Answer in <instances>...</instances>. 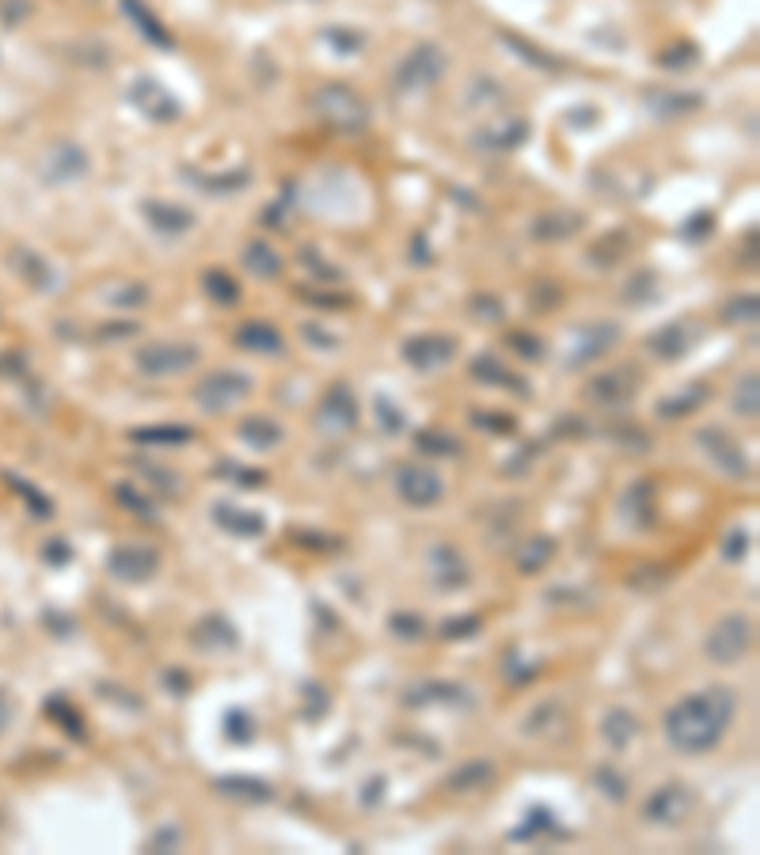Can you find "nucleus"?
I'll use <instances>...</instances> for the list:
<instances>
[{"instance_id": "39448f33", "label": "nucleus", "mask_w": 760, "mask_h": 855, "mask_svg": "<svg viewBox=\"0 0 760 855\" xmlns=\"http://www.w3.org/2000/svg\"><path fill=\"white\" fill-rule=\"evenodd\" d=\"M749 646H753V624L745 616H726L711 627L703 650L715 665H738L749 654Z\"/></svg>"}, {"instance_id": "423d86ee", "label": "nucleus", "mask_w": 760, "mask_h": 855, "mask_svg": "<svg viewBox=\"0 0 760 855\" xmlns=\"http://www.w3.org/2000/svg\"><path fill=\"white\" fill-rule=\"evenodd\" d=\"M160 570V551L149 548V544H118V548L107 555V574L126 582V586H141L156 578Z\"/></svg>"}, {"instance_id": "5701e85b", "label": "nucleus", "mask_w": 760, "mask_h": 855, "mask_svg": "<svg viewBox=\"0 0 760 855\" xmlns=\"http://www.w3.org/2000/svg\"><path fill=\"white\" fill-rule=\"evenodd\" d=\"M494 779V764L491 760H468V764H460L453 776L445 779V787L453 791V795H468V791H483L487 783Z\"/></svg>"}, {"instance_id": "4d7b16f0", "label": "nucleus", "mask_w": 760, "mask_h": 855, "mask_svg": "<svg viewBox=\"0 0 760 855\" xmlns=\"http://www.w3.org/2000/svg\"><path fill=\"white\" fill-rule=\"evenodd\" d=\"M164 688H171L175 696H183V692H187V673H183V669H171V673H164Z\"/></svg>"}, {"instance_id": "2eb2a0df", "label": "nucleus", "mask_w": 760, "mask_h": 855, "mask_svg": "<svg viewBox=\"0 0 760 855\" xmlns=\"http://www.w3.org/2000/svg\"><path fill=\"white\" fill-rule=\"evenodd\" d=\"M430 578H434V586L441 589V593H453V589L468 586L472 570H468L464 555H460L453 544H437V548L430 551Z\"/></svg>"}, {"instance_id": "a18cd8bd", "label": "nucleus", "mask_w": 760, "mask_h": 855, "mask_svg": "<svg viewBox=\"0 0 760 855\" xmlns=\"http://www.w3.org/2000/svg\"><path fill=\"white\" fill-rule=\"evenodd\" d=\"M734 407H738V415L757 418V373H749V377L738 380V399H734Z\"/></svg>"}, {"instance_id": "0eeeda50", "label": "nucleus", "mask_w": 760, "mask_h": 855, "mask_svg": "<svg viewBox=\"0 0 760 855\" xmlns=\"http://www.w3.org/2000/svg\"><path fill=\"white\" fill-rule=\"evenodd\" d=\"M316 426L323 434H350L358 426V396L350 384L335 380L327 392H323L320 407H316Z\"/></svg>"}, {"instance_id": "49530a36", "label": "nucleus", "mask_w": 760, "mask_h": 855, "mask_svg": "<svg viewBox=\"0 0 760 855\" xmlns=\"http://www.w3.org/2000/svg\"><path fill=\"white\" fill-rule=\"evenodd\" d=\"M472 422L483 426L487 434H513L517 430V422L510 415H498V411H472Z\"/></svg>"}, {"instance_id": "58836bf2", "label": "nucleus", "mask_w": 760, "mask_h": 855, "mask_svg": "<svg viewBox=\"0 0 760 855\" xmlns=\"http://www.w3.org/2000/svg\"><path fill=\"white\" fill-rule=\"evenodd\" d=\"M536 833H559V825H555V814H551L548 806H536V810H529V817H525V825L517 829V840H529V836Z\"/></svg>"}, {"instance_id": "f03ea898", "label": "nucleus", "mask_w": 760, "mask_h": 855, "mask_svg": "<svg viewBox=\"0 0 760 855\" xmlns=\"http://www.w3.org/2000/svg\"><path fill=\"white\" fill-rule=\"evenodd\" d=\"M202 361V350L194 342H179V339H160V342H145L137 346L133 354V369L149 380H164V377H179Z\"/></svg>"}, {"instance_id": "6e6552de", "label": "nucleus", "mask_w": 760, "mask_h": 855, "mask_svg": "<svg viewBox=\"0 0 760 855\" xmlns=\"http://www.w3.org/2000/svg\"><path fill=\"white\" fill-rule=\"evenodd\" d=\"M396 494L411 510H430V506H437L445 498V483L426 464H403L396 472Z\"/></svg>"}, {"instance_id": "dca6fc26", "label": "nucleus", "mask_w": 760, "mask_h": 855, "mask_svg": "<svg viewBox=\"0 0 760 855\" xmlns=\"http://www.w3.org/2000/svg\"><path fill=\"white\" fill-rule=\"evenodd\" d=\"M236 346L247 350V354H259V358H270V354H282L285 350V335L274 327V323H263V320H247L236 327Z\"/></svg>"}, {"instance_id": "f257e3e1", "label": "nucleus", "mask_w": 760, "mask_h": 855, "mask_svg": "<svg viewBox=\"0 0 760 855\" xmlns=\"http://www.w3.org/2000/svg\"><path fill=\"white\" fill-rule=\"evenodd\" d=\"M734 715H738V696L719 684V688H703V692H692L681 703H673L665 711L662 726L677 753L696 757V753H711L726 738Z\"/></svg>"}, {"instance_id": "f3484780", "label": "nucleus", "mask_w": 760, "mask_h": 855, "mask_svg": "<svg viewBox=\"0 0 760 855\" xmlns=\"http://www.w3.org/2000/svg\"><path fill=\"white\" fill-rule=\"evenodd\" d=\"M213 521L217 529H225L228 536H240V540H259L266 532V517L259 510H240L232 502H217L213 506Z\"/></svg>"}, {"instance_id": "7ed1b4c3", "label": "nucleus", "mask_w": 760, "mask_h": 855, "mask_svg": "<svg viewBox=\"0 0 760 855\" xmlns=\"http://www.w3.org/2000/svg\"><path fill=\"white\" fill-rule=\"evenodd\" d=\"M251 388H255V380L240 373V369H217V373H209V377L198 380V388H194V403L209 411V415H221L228 407H236L240 399L251 396Z\"/></svg>"}, {"instance_id": "de8ad7c7", "label": "nucleus", "mask_w": 760, "mask_h": 855, "mask_svg": "<svg viewBox=\"0 0 760 855\" xmlns=\"http://www.w3.org/2000/svg\"><path fill=\"white\" fill-rule=\"evenodd\" d=\"M225 730H228V738L244 745V741H251V734H255V722H251V715H247V711H240V707H236V711H228V715H225Z\"/></svg>"}, {"instance_id": "bf43d9fd", "label": "nucleus", "mask_w": 760, "mask_h": 855, "mask_svg": "<svg viewBox=\"0 0 760 855\" xmlns=\"http://www.w3.org/2000/svg\"><path fill=\"white\" fill-rule=\"evenodd\" d=\"M8 719H12V703H8V696L0 692V730L8 726Z\"/></svg>"}, {"instance_id": "f704fd0d", "label": "nucleus", "mask_w": 760, "mask_h": 855, "mask_svg": "<svg viewBox=\"0 0 760 855\" xmlns=\"http://www.w3.org/2000/svg\"><path fill=\"white\" fill-rule=\"evenodd\" d=\"M133 441H137V445H187V441H194V430L183 426V422L145 426V430H133Z\"/></svg>"}, {"instance_id": "5fc2aeb1", "label": "nucleus", "mask_w": 760, "mask_h": 855, "mask_svg": "<svg viewBox=\"0 0 760 855\" xmlns=\"http://www.w3.org/2000/svg\"><path fill=\"white\" fill-rule=\"evenodd\" d=\"M179 844V829H156L149 840V852H160V848H175Z\"/></svg>"}, {"instance_id": "a878e982", "label": "nucleus", "mask_w": 760, "mask_h": 855, "mask_svg": "<svg viewBox=\"0 0 760 855\" xmlns=\"http://www.w3.org/2000/svg\"><path fill=\"white\" fill-rule=\"evenodd\" d=\"M635 734H639V722H635V715L631 711H624V707H612L605 715V722H601V738L608 741V749H627L631 741H635Z\"/></svg>"}, {"instance_id": "6e6d98bb", "label": "nucleus", "mask_w": 760, "mask_h": 855, "mask_svg": "<svg viewBox=\"0 0 760 855\" xmlns=\"http://www.w3.org/2000/svg\"><path fill=\"white\" fill-rule=\"evenodd\" d=\"M16 491L23 494V498H27V502H31V506H35V513H38V517H50V502H46V498H38V494L31 491V487H27V483H16Z\"/></svg>"}, {"instance_id": "09e8293b", "label": "nucleus", "mask_w": 760, "mask_h": 855, "mask_svg": "<svg viewBox=\"0 0 760 855\" xmlns=\"http://www.w3.org/2000/svg\"><path fill=\"white\" fill-rule=\"evenodd\" d=\"M745 551H749V532H745V529H734L730 536H726V544H722V559L738 563Z\"/></svg>"}, {"instance_id": "a19ab883", "label": "nucleus", "mask_w": 760, "mask_h": 855, "mask_svg": "<svg viewBox=\"0 0 760 855\" xmlns=\"http://www.w3.org/2000/svg\"><path fill=\"white\" fill-rule=\"evenodd\" d=\"M593 787H601L612 802H624L627 798V779L620 776L612 764H605V768H597V772H593Z\"/></svg>"}, {"instance_id": "c85d7f7f", "label": "nucleus", "mask_w": 760, "mask_h": 855, "mask_svg": "<svg viewBox=\"0 0 760 855\" xmlns=\"http://www.w3.org/2000/svg\"><path fill=\"white\" fill-rule=\"evenodd\" d=\"M240 437H244V445H251V449L266 453V449L282 445L285 430L278 426V422H274V418H244V422H240Z\"/></svg>"}, {"instance_id": "1a4fd4ad", "label": "nucleus", "mask_w": 760, "mask_h": 855, "mask_svg": "<svg viewBox=\"0 0 760 855\" xmlns=\"http://www.w3.org/2000/svg\"><path fill=\"white\" fill-rule=\"evenodd\" d=\"M456 350H460L456 335L426 331V335H415V339L403 342V361L418 373H434V369H445L456 358Z\"/></svg>"}, {"instance_id": "603ef678", "label": "nucleus", "mask_w": 760, "mask_h": 855, "mask_svg": "<svg viewBox=\"0 0 760 855\" xmlns=\"http://www.w3.org/2000/svg\"><path fill=\"white\" fill-rule=\"evenodd\" d=\"M145 297H149V293H145V285H130V289H122L114 301H118V308H133V304L141 308V304H145Z\"/></svg>"}, {"instance_id": "2f4dec72", "label": "nucleus", "mask_w": 760, "mask_h": 855, "mask_svg": "<svg viewBox=\"0 0 760 855\" xmlns=\"http://www.w3.org/2000/svg\"><path fill=\"white\" fill-rule=\"evenodd\" d=\"M555 559V540L551 536H536V540H525L517 548V570L521 574H540Z\"/></svg>"}, {"instance_id": "864d4df0", "label": "nucleus", "mask_w": 760, "mask_h": 855, "mask_svg": "<svg viewBox=\"0 0 760 855\" xmlns=\"http://www.w3.org/2000/svg\"><path fill=\"white\" fill-rule=\"evenodd\" d=\"M69 555H73V551H69L65 540H54V544H46V551H42V559H46V563H54V567L69 563Z\"/></svg>"}, {"instance_id": "aec40b11", "label": "nucleus", "mask_w": 760, "mask_h": 855, "mask_svg": "<svg viewBox=\"0 0 760 855\" xmlns=\"http://www.w3.org/2000/svg\"><path fill=\"white\" fill-rule=\"evenodd\" d=\"M620 510H624V517L635 529H650L654 517H658V513H654V483H650V479H639L635 487H627Z\"/></svg>"}, {"instance_id": "4be33fe9", "label": "nucleus", "mask_w": 760, "mask_h": 855, "mask_svg": "<svg viewBox=\"0 0 760 855\" xmlns=\"http://www.w3.org/2000/svg\"><path fill=\"white\" fill-rule=\"evenodd\" d=\"M525 137H529L525 122H521V118H510V122H502V126H487V130L475 133V145L487 152H510V149H517Z\"/></svg>"}, {"instance_id": "e433bc0d", "label": "nucleus", "mask_w": 760, "mask_h": 855, "mask_svg": "<svg viewBox=\"0 0 760 855\" xmlns=\"http://www.w3.org/2000/svg\"><path fill=\"white\" fill-rule=\"evenodd\" d=\"M650 350L665 361L681 358L684 350H688V331H684V323H669V327H662V331L650 339Z\"/></svg>"}, {"instance_id": "3c124183", "label": "nucleus", "mask_w": 760, "mask_h": 855, "mask_svg": "<svg viewBox=\"0 0 760 855\" xmlns=\"http://www.w3.org/2000/svg\"><path fill=\"white\" fill-rule=\"evenodd\" d=\"M510 346H517V350H521L525 358H544V342L536 339V335H532V339H521V331H513V335H510Z\"/></svg>"}, {"instance_id": "c9c22d12", "label": "nucleus", "mask_w": 760, "mask_h": 855, "mask_svg": "<svg viewBox=\"0 0 760 855\" xmlns=\"http://www.w3.org/2000/svg\"><path fill=\"white\" fill-rule=\"evenodd\" d=\"M415 449L422 456H460V437L445 434L437 426H426L415 434Z\"/></svg>"}, {"instance_id": "f8f14e48", "label": "nucleus", "mask_w": 760, "mask_h": 855, "mask_svg": "<svg viewBox=\"0 0 760 855\" xmlns=\"http://www.w3.org/2000/svg\"><path fill=\"white\" fill-rule=\"evenodd\" d=\"M639 384H643V373L631 369V365L627 369H608V373H597L586 384V399L597 403V407H624L639 392Z\"/></svg>"}, {"instance_id": "79ce46f5", "label": "nucleus", "mask_w": 760, "mask_h": 855, "mask_svg": "<svg viewBox=\"0 0 760 855\" xmlns=\"http://www.w3.org/2000/svg\"><path fill=\"white\" fill-rule=\"evenodd\" d=\"M388 627H392V635H396V639H407V643H415V639H422V635H426L422 616H411V612H392Z\"/></svg>"}, {"instance_id": "cd10ccee", "label": "nucleus", "mask_w": 760, "mask_h": 855, "mask_svg": "<svg viewBox=\"0 0 760 855\" xmlns=\"http://www.w3.org/2000/svg\"><path fill=\"white\" fill-rule=\"evenodd\" d=\"M202 293L213 304H221V308H236L240 304V282L228 270H217V266H209L206 274H202Z\"/></svg>"}, {"instance_id": "4468645a", "label": "nucleus", "mask_w": 760, "mask_h": 855, "mask_svg": "<svg viewBox=\"0 0 760 855\" xmlns=\"http://www.w3.org/2000/svg\"><path fill=\"white\" fill-rule=\"evenodd\" d=\"M620 339V323H593V327H582L578 335H574V346H570V358H567V369H582L589 361L605 358L608 350L616 346Z\"/></svg>"}, {"instance_id": "c03bdc74", "label": "nucleus", "mask_w": 760, "mask_h": 855, "mask_svg": "<svg viewBox=\"0 0 760 855\" xmlns=\"http://www.w3.org/2000/svg\"><path fill=\"white\" fill-rule=\"evenodd\" d=\"M377 422L384 426V434H403V426H407V415L399 411L396 403L388 396L377 399Z\"/></svg>"}, {"instance_id": "c756f323", "label": "nucleus", "mask_w": 760, "mask_h": 855, "mask_svg": "<svg viewBox=\"0 0 760 855\" xmlns=\"http://www.w3.org/2000/svg\"><path fill=\"white\" fill-rule=\"evenodd\" d=\"M217 791L228 798H244V802H270L274 798L270 783L255 776H221L217 779Z\"/></svg>"}, {"instance_id": "72a5a7b5", "label": "nucleus", "mask_w": 760, "mask_h": 855, "mask_svg": "<svg viewBox=\"0 0 760 855\" xmlns=\"http://www.w3.org/2000/svg\"><path fill=\"white\" fill-rule=\"evenodd\" d=\"M122 8H126V16L137 23V31L149 38L152 46H171V35L164 31V23L145 8V0H122Z\"/></svg>"}, {"instance_id": "8fccbe9b", "label": "nucleus", "mask_w": 760, "mask_h": 855, "mask_svg": "<svg viewBox=\"0 0 760 855\" xmlns=\"http://www.w3.org/2000/svg\"><path fill=\"white\" fill-rule=\"evenodd\" d=\"M221 475H232L240 487H259V483H266V472H247V468H236V464H221L217 468Z\"/></svg>"}, {"instance_id": "9b49d317", "label": "nucleus", "mask_w": 760, "mask_h": 855, "mask_svg": "<svg viewBox=\"0 0 760 855\" xmlns=\"http://www.w3.org/2000/svg\"><path fill=\"white\" fill-rule=\"evenodd\" d=\"M696 445L707 453V460H711L715 468H722V472L734 475V479H745V475L753 472L745 449H741L738 441L726 434V430H719V426H703L700 434H696Z\"/></svg>"}, {"instance_id": "9d476101", "label": "nucleus", "mask_w": 760, "mask_h": 855, "mask_svg": "<svg viewBox=\"0 0 760 855\" xmlns=\"http://www.w3.org/2000/svg\"><path fill=\"white\" fill-rule=\"evenodd\" d=\"M316 107H320L323 118H327L331 126H339V130H361V126L369 122L365 99H361L354 88H342V84L323 88L320 99H316Z\"/></svg>"}, {"instance_id": "473e14b6", "label": "nucleus", "mask_w": 760, "mask_h": 855, "mask_svg": "<svg viewBox=\"0 0 760 855\" xmlns=\"http://www.w3.org/2000/svg\"><path fill=\"white\" fill-rule=\"evenodd\" d=\"M703 403H707V384H688L684 392H673L669 399L658 403V415L662 418H684V415H692L696 407H703Z\"/></svg>"}, {"instance_id": "412c9836", "label": "nucleus", "mask_w": 760, "mask_h": 855, "mask_svg": "<svg viewBox=\"0 0 760 855\" xmlns=\"http://www.w3.org/2000/svg\"><path fill=\"white\" fill-rule=\"evenodd\" d=\"M472 377L479 380V384H494V388H510L517 396H529V384L517 377V373H510L502 361H494L491 354H483V358L472 361Z\"/></svg>"}, {"instance_id": "37998d69", "label": "nucleus", "mask_w": 760, "mask_h": 855, "mask_svg": "<svg viewBox=\"0 0 760 855\" xmlns=\"http://www.w3.org/2000/svg\"><path fill=\"white\" fill-rule=\"evenodd\" d=\"M479 627H483V616H456V620H445V624H441V639L460 643V639H472Z\"/></svg>"}, {"instance_id": "a211bd4d", "label": "nucleus", "mask_w": 760, "mask_h": 855, "mask_svg": "<svg viewBox=\"0 0 760 855\" xmlns=\"http://www.w3.org/2000/svg\"><path fill=\"white\" fill-rule=\"evenodd\" d=\"M133 107L145 114V118H152V122H171L175 114H179V103L168 95V88H160L156 80H137L133 84Z\"/></svg>"}, {"instance_id": "393cba45", "label": "nucleus", "mask_w": 760, "mask_h": 855, "mask_svg": "<svg viewBox=\"0 0 760 855\" xmlns=\"http://www.w3.org/2000/svg\"><path fill=\"white\" fill-rule=\"evenodd\" d=\"M475 696L464 688V684H441V681H426V684H418V688H411L407 692V703H460V707H468Z\"/></svg>"}, {"instance_id": "b1692460", "label": "nucleus", "mask_w": 760, "mask_h": 855, "mask_svg": "<svg viewBox=\"0 0 760 855\" xmlns=\"http://www.w3.org/2000/svg\"><path fill=\"white\" fill-rule=\"evenodd\" d=\"M236 643H240V639H236V627L228 624L225 616H217V612L194 627V646H202V650H232Z\"/></svg>"}, {"instance_id": "7c9ffc66", "label": "nucleus", "mask_w": 760, "mask_h": 855, "mask_svg": "<svg viewBox=\"0 0 760 855\" xmlns=\"http://www.w3.org/2000/svg\"><path fill=\"white\" fill-rule=\"evenodd\" d=\"M244 266L255 278H278V274H282V255L266 244V240H251V244L244 247Z\"/></svg>"}, {"instance_id": "bb28decb", "label": "nucleus", "mask_w": 760, "mask_h": 855, "mask_svg": "<svg viewBox=\"0 0 760 855\" xmlns=\"http://www.w3.org/2000/svg\"><path fill=\"white\" fill-rule=\"evenodd\" d=\"M582 228V217L578 213H540L532 221V236L544 240V244H555V240H567Z\"/></svg>"}, {"instance_id": "ddd939ff", "label": "nucleus", "mask_w": 760, "mask_h": 855, "mask_svg": "<svg viewBox=\"0 0 760 855\" xmlns=\"http://www.w3.org/2000/svg\"><path fill=\"white\" fill-rule=\"evenodd\" d=\"M692 806H696V795L688 783H665L646 798L643 817L650 825H681L684 817L692 814Z\"/></svg>"}, {"instance_id": "6ab92c4d", "label": "nucleus", "mask_w": 760, "mask_h": 855, "mask_svg": "<svg viewBox=\"0 0 760 855\" xmlns=\"http://www.w3.org/2000/svg\"><path fill=\"white\" fill-rule=\"evenodd\" d=\"M145 221H149L156 232H164V236H183L194 228V213L183 206H175V202H160V198H149L145 202Z\"/></svg>"}, {"instance_id": "20e7f679", "label": "nucleus", "mask_w": 760, "mask_h": 855, "mask_svg": "<svg viewBox=\"0 0 760 855\" xmlns=\"http://www.w3.org/2000/svg\"><path fill=\"white\" fill-rule=\"evenodd\" d=\"M445 73V54L437 50L434 42H418L411 54L399 61L396 69V88L403 95L426 92L430 84H437V76Z\"/></svg>"}, {"instance_id": "4c0bfd02", "label": "nucleus", "mask_w": 760, "mask_h": 855, "mask_svg": "<svg viewBox=\"0 0 760 855\" xmlns=\"http://www.w3.org/2000/svg\"><path fill=\"white\" fill-rule=\"evenodd\" d=\"M114 498H118V506H126L130 513H141L145 521H156V506H152L149 498L137 491L133 483H118V487H114Z\"/></svg>"}, {"instance_id": "13d9d810", "label": "nucleus", "mask_w": 760, "mask_h": 855, "mask_svg": "<svg viewBox=\"0 0 760 855\" xmlns=\"http://www.w3.org/2000/svg\"><path fill=\"white\" fill-rule=\"evenodd\" d=\"M137 331H141L137 323H118V327H107L103 335H107V339H122V335H137Z\"/></svg>"}, {"instance_id": "ea45409f", "label": "nucleus", "mask_w": 760, "mask_h": 855, "mask_svg": "<svg viewBox=\"0 0 760 855\" xmlns=\"http://www.w3.org/2000/svg\"><path fill=\"white\" fill-rule=\"evenodd\" d=\"M46 715H50V719L61 722L69 738H84V722H80V715H76L73 707H69V703L61 700V696H54V700L46 703Z\"/></svg>"}]
</instances>
